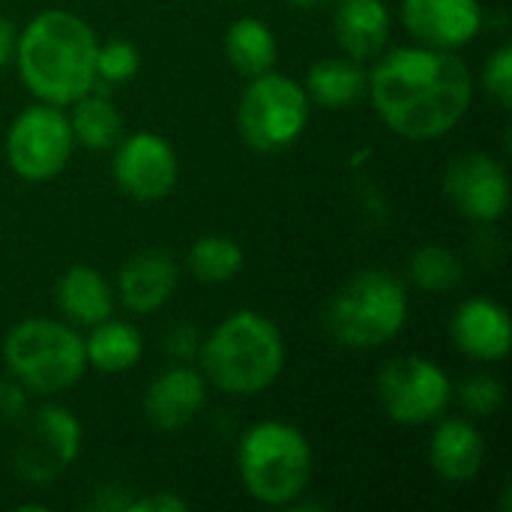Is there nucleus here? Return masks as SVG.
Listing matches in <instances>:
<instances>
[{
  "label": "nucleus",
  "mask_w": 512,
  "mask_h": 512,
  "mask_svg": "<svg viewBox=\"0 0 512 512\" xmlns=\"http://www.w3.org/2000/svg\"><path fill=\"white\" fill-rule=\"evenodd\" d=\"M477 81L459 51L399 45L381 51L369 72V99L381 123L408 141L450 135L474 102Z\"/></svg>",
  "instance_id": "obj_1"
},
{
  "label": "nucleus",
  "mask_w": 512,
  "mask_h": 512,
  "mask_svg": "<svg viewBox=\"0 0 512 512\" xmlns=\"http://www.w3.org/2000/svg\"><path fill=\"white\" fill-rule=\"evenodd\" d=\"M96 30L75 12L45 9L15 39V69L36 102L69 108L96 84Z\"/></svg>",
  "instance_id": "obj_2"
},
{
  "label": "nucleus",
  "mask_w": 512,
  "mask_h": 512,
  "mask_svg": "<svg viewBox=\"0 0 512 512\" xmlns=\"http://www.w3.org/2000/svg\"><path fill=\"white\" fill-rule=\"evenodd\" d=\"M285 339L273 318L240 309L201 339L198 360L207 384L228 396H258L285 372Z\"/></svg>",
  "instance_id": "obj_3"
},
{
  "label": "nucleus",
  "mask_w": 512,
  "mask_h": 512,
  "mask_svg": "<svg viewBox=\"0 0 512 512\" xmlns=\"http://www.w3.org/2000/svg\"><path fill=\"white\" fill-rule=\"evenodd\" d=\"M408 288L390 270H360L324 303V333L348 351H375L393 342L408 324Z\"/></svg>",
  "instance_id": "obj_4"
},
{
  "label": "nucleus",
  "mask_w": 512,
  "mask_h": 512,
  "mask_svg": "<svg viewBox=\"0 0 512 512\" xmlns=\"http://www.w3.org/2000/svg\"><path fill=\"white\" fill-rule=\"evenodd\" d=\"M237 474L252 501L288 510L309 492L315 453L309 438L285 420H261L237 444Z\"/></svg>",
  "instance_id": "obj_5"
},
{
  "label": "nucleus",
  "mask_w": 512,
  "mask_h": 512,
  "mask_svg": "<svg viewBox=\"0 0 512 512\" xmlns=\"http://www.w3.org/2000/svg\"><path fill=\"white\" fill-rule=\"evenodd\" d=\"M6 375H12L33 396H57L72 390L84 372V336L69 321L24 318L18 321L0 348Z\"/></svg>",
  "instance_id": "obj_6"
},
{
  "label": "nucleus",
  "mask_w": 512,
  "mask_h": 512,
  "mask_svg": "<svg viewBox=\"0 0 512 512\" xmlns=\"http://www.w3.org/2000/svg\"><path fill=\"white\" fill-rule=\"evenodd\" d=\"M312 102L300 81L285 72H261L246 78L237 102V132L258 153L291 147L309 126Z\"/></svg>",
  "instance_id": "obj_7"
},
{
  "label": "nucleus",
  "mask_w": 512,
  "mask_h": 512,
  "mask_svg": "<svg viewBox=\"0 0 512 512\" xmlns=\"http://www.w3.org/2000/svg\"><path fill=\"white\" fill-rule=\"evenodd\" d=\"M6 162L27 183L57 180L75 150V135L63 108L36 102L18 111L6 129Z\"/></svg>",
  "instance_id": "obj_8"
},
{
  "label": "nucleus",
  "mask_w": 512,
  "mask_h": 512,
  "mask_svg": "<svg viewBox=\"0 0 512 512\" xmlns=\"http://www.w3.org/2000/svg\"><path fill=\"white\" fill-rule=\"evenodd\" d=\"M375 390L381 411L408 429L432 426L453 402V381L447 372L435 360L417 354L387 360L378 372Z\"/></svg>",
  "instance_id": "obj_9"
},
{
  "label": "nucleus",
  "mask_w": 512,
  "mask_h": 512,
  "mask_svg": "<svg viewBox=\"0 0 512 512\" xmlns=\"http://www.w3.org/2000/svg\"><path fill=\"white\" fill-rule=\"evenodd\" d=\"M81 423L63 405H42L27 420L15 447V474L30 486H48L63 477L81 453Z\"/></svg>",
  "instance_id": "obj_10"
},
{
  "label": "nucleus",
  "mask_w": 512,
  "mask_h": 512,
  "mask_svg": "<svg viewBox=\"0 0 512 512\" xmlns=\"http://www.w3.org/2000/svg\"><path fill=\"white\" fill-rule=\"evenodd\" d=\"M111 150V174L126 198L138 204H156L174 192L180 159L168 138H162L159 132H132L120 138Z\"/></svg>",
  "instance_id": "obj_11"
},
{
  "label": "nucleus",
  "mask_w": 512,
  "mask_h": 512,
  "mask_svg": "<svg viewBox=\"0 0 512 512\" xmlns=\"http://www.w3.org/2000/svg\"><path fill=\"white\" fill-rule=\"evenodd\" d=\"M444 195L459 216L495 225L510 210V174L489 153H459L444 171Z\"/></svg>",
  "instance_id": "obj_12"
},
{
  "label": "nucleus",
  "mask_w": 512,
  "mask_h": 512,
  "mask_svg": "<svg viewBox=\"0 0 512 512\" xmlns=\"http://www.w3.org/2000/svg\"><path fill=\"white\" fill-rule=\"evenodd\" d=\"M402 24L417 45L459 51L480 36L486 12L480 0H402Z\"/></svg>",
  "instance_id": "obj_13"
},
{
  "label": "nucleus",
  "mask_w": 512,
  "mask_h": 512,
  "mask_svg": "<svg viewBox=\"0 0 512 512\" xmlns=\"http://www.w3.org/2000/svg\"><path fill=\"white\" fill-rule=\"evenodd\" d=\"M207 402V381L189 363H174L159 372L144 390V417L159 432L186 429Z\"/></svg>",
  "instance_id": "obj_14"
},
{
  "label": "nucleus",
  "mask_w": 512,
  "mask_h": 512,
  "mask_svg": "<svg viewBox=\"0 0 512 512\" xmlns=\"http://www.w3.org/2000/svg\"><path fill=\"white\" fill-rule=\"evenodd\" d=\"M450 336L453 345L477 363H501L510 357V315L492 297L462 300L450 318Z\"/></svg>",
  "instance_id": "obj_15"
},
{
  "label": "nucleus",
  "mask_w": 512,
  "mask_h": 512,
  "mask_svg": "<svg viewBox=\"0 0 512 512\" xmlns=\"http://www.w3.org/2000/svg\"><path fill=\"white\" fill-rule=\"evenodd\" d=\"M180 285V267L165 249H144L126 258L117 270L114 297L132 315L159 312Z\"/></svg>",
  "instance_id": "obj_16"
},
{
  "label": "nucleus",
  "mask_w": 512,
  "mask_h": 512,
  "mask_svg": "<svg viewBox=\"0 0 512 512\" xmlns=\"http://www.w3.org/2000/svg\"><path fill=\"white\" fill-rule=\"evenodd\" d=\"M393 15L384 0H333V36L345 57L372 63L387 51Z\"/></svg>",
  "instance_id": "obj_17"
},
{
  "label": "nucleus",
  "mask_w": 512,
  "mask_h": 512,
  "mask_svg": "<svg viewBox=\"0 0 512 512\" xmlns=\"http://www.w3.org/2000/svg\"><path fill=\"white\" fill-rule=\"evenodd\" d=\"M429 438V465L447 483H471L486 462V438L468 417H438Z\"/></svg>",
  "instance_id": "obj_18"
},
{
  "label": "nucleus",
  "mask_w": 512,
  "mask_h": 512,
  "mask_svg": "<svg viewBox=\"0 0 512 512\" xmlns=\"http://www.w3.org/2000/svg\"><path fill=\"white\" fill-rule=\"evenodd\" d=\"M54 303L72 327H93L114 315L117 297L111 282L93 264H72L54 285Z\"/></svg>",
  "instance_id": "obj_19"
},
{
  "label": "nucleus",
  "mask_w": 512,
  "mask_h": 512,
  "mask_svg": "<svg viewBox=\"0 0 512 512\" xmlns=\"http://www.w3.org/2000/svg\"><path fill=\"white\" fill-rule=\"evenodd\" d=\"M303 90L312 105H321L327 111H342L354 108L366 99L369 93V72L363 63L351 57H324L315 60L306 72Z\"/></svg>",
  "instance_id": "obj_20"
},
{
  "label": "nucleus",
  "mask_w": 512,
  "mask_h": 512,
  "mask_svg": "<svg viewBox=\"0 0 512 512\" xmlns=\"http://www.w3.org/2000/svg\"><path fill=\"white\" fill-rule=\"evenodd\" d=\"M84 357L87 369L102 375H126L141 363L144 339L135 324L105 318L90 327V336L84 339Z\"/></svg>",
  "instance_id": "obj_21"
},
{
  "label": "nucleus",
  "mask_w": 512,
  "mask_h": 512,
  "mask_svg": "<svg viewBox=\"0 0 512 512\" xmlns=\"http://www.w3.org/2000/svg\"><path fill=\"white\" fill-rule=\"evenodd\" d=\"M222 48H225V57L234 66V72H240L243 78H255L261 72L276 69L279 45H276L270 24L261 18L243 15V18L231 21L225 30Z\"/></svg>",
  "instance_id": "obj_22"
},
{
  "label": "nucleus",
  "mask_w": 512,
  "mask_h": 512,
  "mask_svg": "<svg viewBox=\"0 0 512 512\" xmlns=\"http://www.w3.org/2000/svg\"><path fill=\"white\" fill-rule=\"evenodd\" d=\"M66 117H69L75 144H81L93 153L111 150L123 135V117H120L117 105L108 96H102L96 87L90 93H84L81 99H75L69 105Z\"/></svg>",
  "instance_id": "obj_23"
},
{
  "label": "nucleus",
  "mask_w": 512,
  "mask_h": 512,
  "mask_svg": "<svg viewBox=\"0 0 512 512\" xmlns=\"http://www.w3.org/2000/svg\"><path fill=\"white\" fill-rule=\"evenodd\" d=\"M246 264V252L234 237L225 234H204L189 246L186 267L204 285H225L231 282Z\"/></svg>",
  "instance_id": "obj_24"
},
{
  "label": "nucleus",
  "mask_w": 512,
  "mask_h": 512,
  "mask_svg": "<svg viewBox=\"0 0 512 512\" xmlns=\"http://www.w3.org/2000/svg\"><path fill=\"white\" fill-rule=\"evenodd\" d=\"M462 276H465L462 258L444 243H426L408 258V279L420 291L429 294L453 291L462 282Z\"/></svg>",
  "instance_id": "obj_25"
},
{
  "label": "nucleus",
  "mask_w": 512,
  "mask_h": 512,
  "mask_svg": "<svg viewBox=\"0 0 512 512\" xmlns=\"http://www.w3.org/2000/svg\"><path fill=\"white\" fill-rule=\"evenodd\" d=\"M141 69V51L129 39L99 42L96 51V84H123L132 81Z\"/></svg>",
  "instance_id": "obj_26"
},
{
  "label": "nucleus",
  "mask_w": 512,
  "mask_h": 512,
  "mask_svg": "<svg viewBox=\"0 0 512 512\" xmlns=\"http://www.w3.org/2000/svg\"><path fill=\"white\" fill-rule=\"evenodd\" d=\"M453 393H459V405L465 408L468 417H492L504 408V399H507L504 384L489 372L468 375Z\"/></svg>",
  "instance_id": "obj_27"
},
{
  "label": "nucleus",
  "mask_w": 512,
  "mask_h": 512,
  "mask_svg": "<svg viewBox=\"0 0 512 512\" xmlns=\"http://www.w3.org/2000/svg\"><path fill=\"white\" fill-rule=\"evenodd\" d=\"M480 84H483V93L501 108V111H510L512 108V45L504 42L492 51V57L486 60L483 66V75H480Z\"/></svg>",
  "instance_id": "obj_28"
},
{
  "label": "nucleus",
  "mask_w": 512,
  "mask_h": 512,
  "mask_svg": "<svg viewBox=\"0 0 512 512\" xmlns=\"http://www.w3.org/2000/svg\"><path fill=\"white\" fill-rule=\"evenodd\" d=\"M30 408V393L12 378H0V423H21Z\"/></svg>",
  "instance_id": "obj_29"
},
{
  "label": "nucleus",
  "mask_w": 512,
  "mask_h": 512,
  "mask_svg": "<svg viewBox=\"0 0 512 512\" xmlns=\"http://www.w3.org/2000/svg\"><path fill=\"white\" fill-rule=\"evenodd\" d=\"M198 348H201V336L192 324L180 321L174 324L168 333H165V354L174 357L177 363H189L192 357H198Z\"/></svg>",
  "instance_id": "obj_30"
},
{
  "label": "nucleus",
  "mask_w": 512,
  "mask_h": 512,
  "mask_svg": "<svg viewBox=\"0 0 512 512\" xmlns=\"http://www.w3.org/2000/svg\"><path fill=\"white\" fill-rule=\"evenodd\" d=\"M189 510V501H183L180 495L174 492H153V495H141V498H132L126 512H186Z\"/></svg>",
  "instance_id": "obj_31"
},
{
  "label": "nucleus",
  "mask_w": 512,
  "mask_h": 512,
  "mask_svg": "<svg viewBox=\"0 0 512 512\" xmlns=\"http://www.w3.org/2000/svg\"><path fill=\"white\" fill-rule=\"evenodd\" d=\"M15 39H18V27L0 15V69L12 63L15 57Z\"/></svg>",
  "instance_id": "obj_32"
},
{
  "label": "nucleus",
  "mask_w": 512,
  "mask_h": 512,
  "mask_svg": "<svg viewBox=\"0 0 512 512\" xmlns=\"http://www.w3.org/2000/svg\"><path fill=\"white\" fill-rule=\"evenodd\" d=\"M285 3H291L294 9H321V6H327L333 0H285Z\"/></svg>",
  "instance_id": "obj_33"
},
{
  "label": "nucleus",
  "mask_w": 512,
  "mask_h": 512,
  "mask_svg": "<svg viewBox=\"0 0 512 512\" xmlns=\"http://www.w3.org/2000/svg\"><path fill=\"white\" fill-rule=\"evenodd\" d=\"M225 3H237V0H225Z\"/></svg>",
  "instance_id": "obj_34"
}]
</instances>
